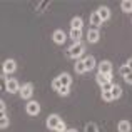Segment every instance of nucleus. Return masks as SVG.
Masks as SVG:
<instances>
[{"instance_id":"obj_1","label":"nucleus","mask_w":132,"mask_h":132,"mask_svg":"<svg viewBox=\"0 0 132 132\" xmlns=\"http://www.w3.org/2000/svg\"><path fill=\"white\" fill-rule=\"evenodd\" d=\"M69 50H70V59H79V57H82V55H84L85 45L82 44V42H75L70 48H69Z\"/></svg>"},{"instance_id":"obj_2","label":"nucleus","mask_w":132,"mask_h":132,"mask_svg":"<svg viewBox=\"0 0 132 132\" xmlns=\"http://www.w3.org/2000/svg\"><path fill=\"white\" fill-rule=\"evenodd\" d=\"M3 89L7 90L9 94H19L20 92V85L15 79H9V80L3 82Z\"/></svg>"},{"instance_id":"obj_3","label":"nucleus","mask_w":132,"mask_h":132,"mask_svg":"<svg viewBox=\"0 0 132 132\" xmlns=\"http://www.w3.org/2000/svg\"><path fill=\"white\" fill-rule=\"evenodd\" d=\"M60 122H62L60 116H57V114H52V116H48V117H47V129H50V130H57V127L60 126Z\"/></svg>"},{"instance_id":"obj_4","label":"nucleus","mask_w":132,"mask_h":132,"mask_svg":"<svg viewBox=\"0 0 132 132\" xmlns=\"http://www.w3.org/2000/svg\"><path fill=\"white\" fill-rule=\"evenodd\" d=\"M25 112L29 114V116H39V112H40V104L37 102V100H30L29 104L25 105Z\"/></svg>"},{"instance_id":"obj_5","label":"nucleus","mask_w":132,"mask_h":132,"mask_svg":"<svg viewBox=\"0 0 132 132\" xmlns=\"http://www.w3.org/2000/svg\"><path fill=\"white\" fill-rule=\"evenodd\" d=\"M32 94H34V85L30 84V82H27V84H23L22 87H20L19 95L22 97V99H30V97H32Z\"/></svg>"},{"instance_id":"obj_6","label":"nucleus","mask_w":132,"mask_h":132,"mask_svg":"<svg viewBox=\"0 0 132 132\" xmlns=\"http://www.w3.org/2000/svg\"><path fill=\"white\" fill-rule=\"evenodd\" d=\"M15 69H17V64H15V60H13V59H7V60L3 62V75L13 74V72H15Z\"/></svg>"},{"instance_id":"obj_7","label":"nucleus","mask_w":132,"mask_h":132,"mask_svg":"<svg viewBox=\"0 0 132 132\" xmlns=\"http://www.w3.org/2000/svg\"><path fill=\"white\" fill-rule=\"evenodd\" d=\"M99 74H105V75H110L112 74V62L109 60H102L99 64Z\"/></svg>"},{"instance_id":"obj_8","label":"nucleus","mask_w":132,"mask_h":132,"mask_svg":"<svg viewBox=\"0 0 132 132\" xmlns=\"http://www.w3.org/2000/svg\"><path fill=\"white\" fill-rule=\"evenodd\" d=\"M90 25H92V29H99L100 25H104V22H102V19L99 17L97 10L94 13H90Z\"/></svg>"},{"instance_id":"obj_9","label":"nucleus","mask_w":132,"mask_h":132,"mask_svg":"<svg viewBox=\"0 0 132 132\" xmlns=\"http://www.w3.org/2000/svg\"><path fill=\"white\" fill-rule=\"evenodd\" d=\"M65 39H67V37H65V32L64 30H55L54 34H52V40H54L55 44H64L65 42Z\"/></svg>"},{"instance_id":"obj_10","label":"nucleus","mask_w":132,"mask_h":132,"mask_svg":"<svg viewBox=\"0 0 132 132\" xmlns=\"http://www.w3.org/2000/svg\"><path fill=\"white\" fill-rule=\"evenodd\" d=\"M87 39H89V42H90V44H97V42H99V39H100L99 30H97V29H92V27H90V30L87 32Z\"/></svg>"},{"instance_id":"obj_11","label":"nucleus","mask_w":132,"mask_h":132,"mask_svg":"<svg viewBox=\"0 0 132 132\" xmlns=\"http://www.w3.org/2000/svg\"><path fill=\"white\" fill-rule=\"evenodd\" d=\"M97 13H99V17L102 19V22H107V20L110 19V10H109V7H99L97 9Z\"/></svg>"},{"instance_id":"obj_12","label":"nucleus","mask_w":132,"mask_h":132,"mask_svg":"<svg viewBox=\"0 0 132 132\" xmlns=\"http://www.w3.org/2000/svg\"><path fill=\"white\" fill-rule=\"evenodd\" d=\"M97 84L99 85H105L107 82H112V74L110 75H105V74H97Z\"/></svg>"},{"instance_id":"obj_13","label":"nucleus","mask_w":132,"mask_h":132,"mask_svg":"<svg viewBox=\"0 0 132 132\" xmlns=\"http://www.w3.org/2000/svg\"><path fill=\"white\" fill-rule=\"evenodd\" d=\"M59 80H60L62 87H70V84H72V77L69 74H60L59 75Z\"/></svg>"},{"instance_id":"obj_14","label":"nucleus","mask_w":132,"mask_h":132,"mask_svg":"<svg viewBox=\"0 0 132 132\" xmlns=\"http://www.w3.org/2000/svg\"><path fill=\"white\" fill-rule=\"evenodd\" d=\"M117 130L119 132H130V122L129 120H120L117 124Z\"/></svg>"},{"instance_id":"obj_15","label":"nucleus","mask_w":132,"mask_h":132,"mask_svg":"<svg viewBox=\"0 0 132 132\" xmlns=\"http://www.w3.org/2000/svg\"><path fill=\"white\" fill-rule=\"evenodd\" d=\"M84 64H85V69H87V72H89L95 67V59H94L92 55H87V57L84 59Z\"/></svg>"},{"instance_id":"obj_16","label":"nucleus","mask_w":132,"mask_h":132,"mask_svg":"<svg viewBox=\"0 0 132 132\" xmlns=\"http://www.w3.org/2000/svg\"><path fill=\"white\" fill-rule=\"evenodd\" d=\"M70 25H72V29H75V30H82L84 22H82L80 17H74V19H72V22H70Z\"/></svg>"},{"instance_id":"obj_17","label":"nucleus","mask_w":132,"mask_h":132,"mask_svg":"<svg viewBox=\"0 0 132 132\" xmlns=\"http://www.w3.org/2000/svg\"><path fill=\"white\" fill-rule=\"evenodd\" d=\"M74 69H75V72H77V74H85V72H87L84 60H77V62H75V65H74Z\"/></svg>"},{"instance_id":"obj_18","label":"nucleus","mask_w":132,"mask_h":132,"mask_svg":"<svg viewBox=\"0 0 132 132\" xmlns=\"http://www.w3.org/2000/svg\"><path fill=\"white\" fill-rule=\"evenodd\" d=\"M120 9H122V12L130 13L132 12V0H124V2H120Z\"/></svg>"},{"instance_id":"obj_19","label":"nucleus","mask_w":132,"mask_h":132,"mask_svg":"<svg viewBox=\"0 0 132 132\" xmlns=\"http://www.w3.org/2000/svg\"><path fill=\"white\" fill-rule=\"evenodd\" d=\"M80 37H82V30H75V29H70V39L75 42H80Z\"/></svg>"},{"instance_id":"obj_20","label":"nucleus","mask_w":132,"mask_h":132,"mask_svg":"<svg viewBox=\"0 0 132 132\" xmlns=\"http://www.w3.org/2000/svg\"><path fill=\"white\" fill-rule=\"evenodd\" d=\"M110 92H112V97H114V99H119V97L122 95V89H120L119 85H114V89L110 90Z\"/></svg>"},{"instance_id":"obj_21","label":"nucleus","mask_w":132,"mask_h":132,"mask_svg":"<svg viewBox=\"0 0 132 132\" xmlns=\"http://www.w3.org/2000/svg\"><path fill=\"white\" fill-rule=\"evenodd\" d=\"M130 72H132V70L129 69V65H127V64H126V65H122V67L119 69V74L122 75V77H126V75H129Z\"/></svg>"},{"instance_id":"obj_22","label":"nucleus","mask_w":132,"mask_h":132,"mask_svg":"<svg viewBox=\"0 0 132 132\" xmlns=\"http://www.w3.org/2000/svg\"><path fill=\"white\" fill-rule=\"evenodd\" d=\"M85 132H99V129H97V126L94 122H89L85 126Z\"/></svg>"},{"instance_id":"obj_23","label":"nucleus","mask_w":132,"mask_h":132,"mask_svg":"<svg viewBox=\"0 0 132 132\" xmlns=\"http://www.w3.org/2000/svg\"><path fill=\"white\" fill-rule=\"evenodd\" d=\"M52 87H54V90H57V92L62 89V84H60V80H59V77L52 80Z\"/></svg>"},{"instance_id":"obj_24","label":"nucleus","mask_w":132,"mask_h":132,"mask_svg":"<svg viewBox=\"0 0 132 132\" xmlns=\"http://www.w3.org/2000/svg\"><path fill=\"white\" fill-rule=\"evenodd\" d=\"M7 126H9V117L2 116L0 117V127H2V129H7Z\"/></svg>"},{"instance_id":"obj_25","label":"nucleus","mask_w":132,"mask_h":132,"mask_svg":"<svg viewBox=\"0 0 132 132\" xmlns=\"http://www.w3.org/2000/svg\"><path fill=\"white\" fill-rule=\"evenodd\" d=\"M102 99L105 100V102H112V100H114L112 92H102Z\"/></svg>"},{"instance_id":"obj_26","label":"nucleus","mask_w":132,"mask_h":132,"mask_svg":"<svg viewBox=\"0 0 132 132\" xmlns=\"http://www.w3.org/2000/svg\"><path fill=\"white\" fill-rule=\"evenodd\" d=\"M114 85H116V84H112V82H107L105 85H102V92H110V90L114 89Z\"/></svg>"},{"instance_id":"obj_27","label":"nucleus","mask_w":132,"mask_h":132,"mask_svg":"<svg viewBox=\"0 0 132 132\" xmlns=\"http://www.w3.org/2000/svg\"><path fill=\"white\" fill-rule=\"evenodd\" d=\"M69 94H70V87H62L60 90H59V95H62V97L69 95Z\"/></svg>"},{"instance_id":"obj_28","label":"nucleus","mask_w":132,"mask_h":132,"mask_svg":"<svg viewBox=\"0 0 132 132\" xmlns=\"http://www.w3.org/2000/svg\"><path fill=\"white\" fill-rule=\"evenodd\" d=\"M0 110H2V116H7V105H5V100H0Z\"/></svg>"},{"instance_id":"obj_29","label":"nucleus","mask_w":132,"mask_h":132,"mask_svg":"<svg viewBox=\"0 0 132 132\" xmlns=\"http://www.w3.org/2000/svg\"><path fill=\"white\" fill-rule=\"evenodd\" d=\"M57 132H67V129H65V124L60 122V126L57 127Z\"/></svg>"},{"instance_id":"obj_30","label":"nucleus","mask_w":132,"mask_h":132,"mask_svg":"<svg viewBox=\"0 0 132 132\" xmlns=\"http://www.w3.org/2000/svg\"><path fill=\"white\" fill-rule=\"evenodd\" d=\"M124 80H126L127 84H132V72H130L129 75H126V77H124Z\"/></svg>"},{"instance_id":"obj_31","label":"nucleus","mask_w":132,"mask_h":132,"mask_svg":"<svg viewBox=\"0 0 132 132\" xmlns=\"http://www.w3.org/2000/svg\"><path fill=\"white\" fill-rule=\"evenodd\" d=\"M47 5H48V2H42V3H40V9H45Z\"/></svg>"},{"instance_id":"obj_32","label":"nucleus","mask_w":132,"mask_h":132,"mask_svg":"<svg viewBox=\"0 0 132 132\" xmlns=\"http://www.w3.org/2000/svg\"><path fill=\"white\" fill-rule=\"evenodd\" d=\"M127 65H129V69L132 70V59H129V60H127Z\"/></svg>"},{"instance_id":"obj_33","label":"nucleus","mask_w":132,"mask_h":132,"mask_svg":"<svg viewBox=\"0 0 132 132\" xmlns=\"http://www.w3.org/2000/svg\"><path fill=\"white\" fill-rule=\"evenodd\" d=\"M67 132H79L77 129H67Z\"/></svg>"}]
</instances>
